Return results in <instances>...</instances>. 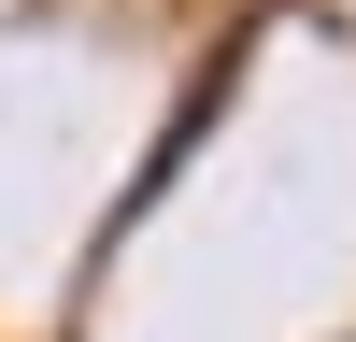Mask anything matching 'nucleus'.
I'll return each instance as SVG.
<instances>
[]
</instances>
